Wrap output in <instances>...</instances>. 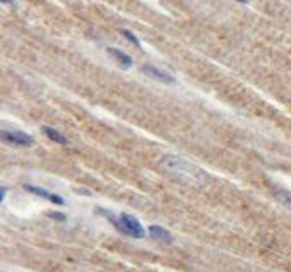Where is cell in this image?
I'll use <instances>...</instances> for the list:
<instances>
[{
    "label": "cell",
    "mask_w": 291,
    "mask_h": 272,
    "mask_svg": "<svg viewBox=\"0 0 291 272\" xmlns=\"http://www.w3.org/2000/svg\"><path fill=\"white\" fill-rule=\"evenodd\" d=\"M160 166L165 173H168L175 180L182 181L185 185H190V187H202V185H206V181L209 178L206 171L199 168L197 165L173 154L161 157Z\"/></svg>",
    "instance_id": "obj_1"
},
{
    "label": "cell",
    "mask_w": 291,
    "mask_h": 272,
    "mask_svg": "<svg viewBox=\"0 0 291 272\" xmlns=\"http://www.w3.org/2000/svg\"><path fill=\"white\" fill-rule=\"evenodd\" d=\"M96 212H99L101 216H104L110 223L115 226L117 231H120L122 235L132 236V238H144L146 236V230L142 228V224L139 223V219H136L130 214H120V216H115L113 212L107 211V209H96Z\"/></svg>",
    "instance_id": "obj_2"
},
{
    "label": "cell",
    "mask_w": 291,
    "mask_h": 272,
    "mask_svg": "<svg viewBox=\"0 0 291 272\" xmlns=\"http://www.w3.org/2000/svg\"><path fill=\"white\" fill-rule=\"evenodd\" d=\"M2 141H6L7 144L22 146V147H30L35 144L33 137L21 130H2Z\"/></svg>",
    "instance_id": "obj_3"
},
{
    "label": "cell",
    "mask_w": 291,
    "mask_h": 272,
    "mask_svg": "<svg viewBox=\"0 0 291 272\" xmlns=\"http://www.w3.org/2000/svg\"><path fill=\"white\" fill-rule=\"evenodd\" d=\"M142 72H144L147 77H151L154 80H160V83H163V84H173L175 83L173 75H170L168 72H165V70H161V69H158V67H154V65H149V64L142 65Z\"/></svg>",
    "instance_id": "obj_4"
},
{
    "label": "cell",
    "mask_w": 291,
    "mask_h": 272,
    "mask_svg": "<svg viewBox=\"0 0 291 272\" xmlns=\"http://www.w3.org/2000/svg\"><path fill=\"white\" fill-rule=\"evenodd\" d=\"M24 190H28L30 194L33 195H38V197H41V199H46V200H50L51 204H57V206H64L65 204V200L60 197V195H57V194H51L48 192V190H45V188H40V187H35V185H24Z\"/></svg>",
    "instance_id": "obj_5"
},
{
    "label": "cell",
    "mask_w": 291,
    "mask_h": 272,
    "mask_svg": "<svg viewBox=\"0 0 291 272\" xmlns=\"http://www.w3.org/2000/svg\"><path fill=\"white\" fill-rule=\"evenodd\" d=\"M149 235L152 240H158L161 243H166V245H171L173 243V236H171V233L168 230H165V228L158 226V224H152V226H149Z\"/></svg>",
    "instance_id": "obj_6"
},
{
    "label": "cell",
    "mask_w": 291,
    "mask_h": 272,
    "mask_svg": "<svg viewBox=\"0 0 291 272\" xmlns=\"http://www.w3.org/2000/svg\"><path fill=\"white\" fill-rule=\"evenodd\" d=\"M107 51H108V53L112 55L113 59H115V60H117L118 64H120L122 67H125V69H130V67H132V64H134L132 59H130V57H128L127 53H123L122 50H118V48H112V46H110V48H107Z\"/></svg>",
    "instance_id": "obj_7"
},
{
    "label": "cell",
    "mask_w": 291,
    "mask_h": 272,
    "mask_svg": "<svg viewBox=\"0 0 291 272\" xmlns=\"http://www.w3.org/2000/svg\"><path fill=\"white\" fill-rule=\"evenodd\" d=\"M43 132H45L46 135H48V139H51L54 142H57V144H62V146H67V144H69V141H67L60 132H57L55 128H51V127H43Z\"/></svg>",
    "instance_id": "obj_8"
},
{
    "label": "cell",
    "mask_w": 291,
    "mask_h": 272,
    "mask_svg": "<svg viewBox=\"0 0 291 272\" xmlns=\"http://www.w3.org/2000/svg\"><path fill=\"white\" fill-rule=\"evenodd\" d=\"M274 197L278 199L284 207H288L291 211V192H286V190H276Z\"/></svg>",
    "instance_id": "obj_9"
},
{
    "label": "cell",
    "mask_w": 291,
    "mask_h": 272,
    "mask_svg": "<svg viewBox=\"0 0 291 272\" xmlns=\"http://www.w3.org/2000/svg\"><path fill=\"white\" fill-rule=\"evenodd\" d=\"M120 35H122L123 38H125V40H128V41H130L134 46H139V48H141V41L137 40V38H136V35H134L132 31H128V30H120Z\"/></svg>",
    "instance_id": "obj_10"
},
{
    "label": "cell",
    "mask_w": 291,
    "mask_h": 272,
    "mask_svg": "<svg viewBox=\"0 0 291 272\" xmlns=\"http://www.w3.org/2000/svg\"><path fill=\"white\" fill-rule=\"evenodd\" d=\"M48 216H50V217H54V219H59V221H65V216H64V214H59V212H50Z\"/></svg>",
    "instance_id": "obj_11"
},
{
    "label": "cell",
    "mask_w": 291,
    "mask_h": 272,
    "mask_svg": "<svg viewBox=\"0 0 291 272\" xmlns=\"http://www.w3.org/2000/svg\"><path fill=\"white\" fill-rule=\"evenodd\" d=\"M6 194H7V188H6V187L0 188V200H2V202L6 200Z\"/></svg>",
    "instance_id": "obj_12"
},
{
    "label": "cell",
    "mask_w": 291,
    "mask_h": 272,
    "mask_svg": "<svg viewBox=\"0 0 291 272\" xmlns=\"http://www.w3.org/2000/svg\"><path fill=\"white\" fill-rule=\"evenodd\" d=\"M2 4H14V0H2Z\"/></svg>",
    "instance_id": "obj_13"
},
{
    "label": "cell",
    "mask_w": 291,
    "mask_h": 272,
    "mask_svg": "<svg viewBox=\"0 0 291 272\" xmlns=\"http://www.w3.org/2000/svg\"><path fill=\"white\" fill-rule=\"evenodd\" d=\"M236 2H240V4H247V0H236Z\"/></svg>",
    "instance_id": "obj_14"
}]
</instances>
